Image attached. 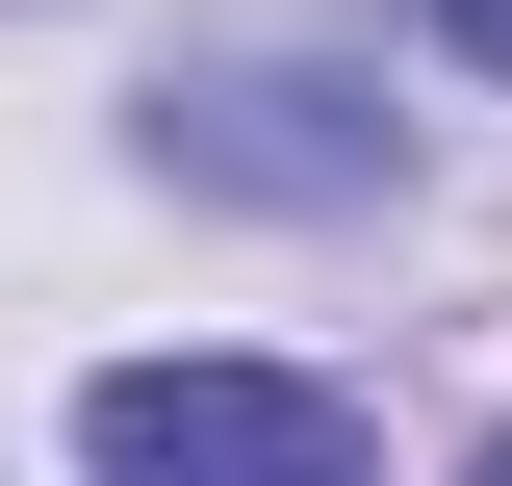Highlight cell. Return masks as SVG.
Returning a JSON list of instances; mask_svg holds the SVG:
<instances>
[{
	"mask_svg": "<svg viewBox=\"0 0 512 486\" xmlns=\"http://www.w3.org/2000/svg\"><path fill=\"white\" fill-rule=\"evenodd\" d=\"M436 26H461V52H487V77H512V0H436Z\"/></svg>",
	"mask_w": 512,
	"mask_h": 486,
	"instance_id": "cell-3",
	"label": "cell"
},
{
	"mask_svg": "<svg viewBox=\"0 0 512 486\" xmlns=\"http://www.w3.org/2000/svg\"><path fill=\"white\" fill-rule=\"evenodd\" d=\"M461 486H512V435H487V461H461Z\"/></svg>",
	"mask_w": 512,
	"mask_h": 486,
	"instance_id": "cell-4",
	"label": "cell"
},
{
	"mask_svg": "<svg viewBox=\"0 0 512 486\" xmlns=\"http://www.w3.org/2000/svg\"><path fill=\"white\" fill-rule=\"evenodd\" d=\"M154 154H180V180H256V205H359L384 180V128L333 103V77H154Z\"/></svg>",
	"mask_w": 512,
	"mask_h": 486,
	"instance_id": "cell-2",
	"label": "cell"
},
{
	"mask_svg": "<svg viewBox=\"0 0 512 486\" xmlns=\"http://www.w3.org/2000/svg\"><path fill=\"white\" fill-rule=\"evenodd\" d=\"M77 461L103 486H359V384H308V359H103Z\"/></svg>",
	"mask_w": 512,
	"mask_h": 486,
	"instance_id": "cell-1",
	"label": "cell"
}]
</instances>
